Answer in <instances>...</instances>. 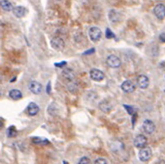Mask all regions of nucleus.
Returning a JSON list of instances; mask_svg holds the SVG:
<instances>
[{"label":"nucleus","mask_w":165,"mask_h":164,"mask_svg":"<svg viewBox=\"0 0 165 164\" xmlns=\"http://www.w3.org/2000/svg\"><path fill=\"white\" fill-rule=\"evenodd\" d=\"M152 157V150L149 147H144L140 149L138 153V158L139 160L143 162L148 161Z\"/></svg>","instance_id":"nucleus-1"},{"label":"nucleus","mask_w":165,"mask_h":164,"mask_svg":"<svg viewBox=\"0 0 165 164\" xmlns=\"http://www.w3.org/2000/svg\"><path fill=\"white\" fill-rule=\"evenodd\" d=\"M88 35L90 37V40L93 42H98L100 40L101 36H102V32L98 27H91L88 31Z\"/></svg>","instance_id":"nucleus-2"},{"label":"nucleus","mask_w":165,"mask_h":164,"mask_svg":"<svg viewBox=\"0 0 165 164\" xmlns=\"http://www.w3.org/2000/svg\"><path fill=\"white\" fill-rule=\"evenodd\" d=\"M106 62H107V65L112 69L119 68L121 66V64H122V61H121L120 58L115 55H110L107 58Z\"/></svg>","instance_id":"nucleus-3"},{"label":"nucleus","mask_w":165,"mask_h":164,"mask_svg":"<svg viewBox=\"0 0 165 164\" xmlns=\"http://www.w3.org/2000/svg\"><path fill=\"white\" fill-rule=\"evenodd\" d=\"M153 13L156 16L157 19H159L160 21H162L165 19V5L160 3V4H157L154 9H153Z\"/></svg>","instance_id":"nucleus-4"},{"label":"nucleus","mask_w":165,"mask_h":164,"mask_svg":"<svg viewBox=\"0 0 165 164\" xmlns=\"http://www.w3.org/2000/svg\"><path fill=\"white\" fill-rule=\"evenodd\" d=\"M142 129L146 134L152 135L155 132L156 126L155 123L152 121H150V120H145L142 123Z\"/></svg>","instance_id":"nucleus-5"},{"label":"nucleus","mask_w":165,"mask_h":164,"mask_svg":"<svg viewBox=\"0 0 165 164\" xmlns=\"http://www.w3.org/2000/svg\"><path fill=\"white\" fill-rule=\"evenodd\" d=\"M90 75V78L93 81H96V82H100L104 80L105 78V74L102 71L98 70V69H92L89 72Z\"/></svg>","instance_id":"nucleus-6"},{"label":"nucleus","mask_w":165,"mask_h":164,"mask_svg":"<svg viewBox=\"0 0 165 164\" xmlns=\"http://www.w3.org/2000/svg\"><path fill=\"white\" fill-rule=\"evenodd\" d=\"M148 139L144 135H138L135 137L134 139V146L136 148H142L147 146Z\"/></svg>","instance_id":"nucleus-7"},{"label":"nucleus","mask_w":165,"mask_h":164,"mask_svg":"<svg viewBox=\"0 0 165 164\" xmlns=\"http://www.w3.org/2000/svg\"><path fill=\"white\" fill-rule=\"evenodd\" d=\"M121 89H122L124 93L130 94V93H133L136 90V85L132 81L126 80V81L123 82L122 85H121Z\"/></svg>","instance_id":"nucleus-8"},{"label":"nucleus","mask_w":165,"mask_h":164,"mask_svg":"<svg viewBox=\"0 0 165 164\" xmlns=\"http://www.w3.org/2000/svg\"><path fill=\"white\" fill-rule=\"evenodd\" d=\"M137 82V85L138 87H140L141 89H146V88H148L149 85V79L147 75L145 74H140L136 79Z\"/></svg>","instance_id":"nucleus-9"},{"label":"nucleus","mask_w":165,"mask_h":164,"mask_svg":"<svg viewBox=\"0 0 165 164\" xmlns=\"http://www.w3.org/2000/svg\"><path fill=\"white\" fill-rule=\"evenodd\" d=\"M62 77L64 78L66 81L68 82H72L75 77H76V73L75 72L72 70V69H70V68H64L62 71Z\"/></svg>","instance_id":"nucleus-10"},{"label":"nucleus","mask_w":165,"mask_h":164,"mask_svg":"<svg viewBox=\"0 0 165 164\" xmlns=\"http://www.w3.org/2000/svg\"><path fill=\"white\" fill-rule=\"evenodd\" d=\"M28 88H29V90L34 95H39L42 92V85L40 83H38V82H36V81L30 82Z\"/></svg>","instance_id":"nucleus-11"},{"label":"nucleus","mask_w":165,"mask_h":164,"mask_svg":"<svg viewBox=\"0 0 165 164\" xmlns=\"http://www.w3.org/2000/svg\"><path fill=\"white\" fill-rule=\"evenodd\" d=\"M109 20L112 23L119 22V21H121V20H122V15H121L119 11H117L115 9H110L109 12Z\"/></svg>","instance_id":"nucleus-12"},{"label":"nucleus","mask_w":165,"mask_h":164,"mask_svg":"<svg viewBox=\"0 0 165 164\" xmlns=\"http://www.w3.org/2000/svg\"><path fill=\"white\" fill-rule=\"evenodd\" d=\"M12 12H13V14L16 18L21 19V18H23L25 15H26L27 10L24 7H22V6H17V7L13 8Z\"/></svg>","instance_id":"nucleus-13"},{"label":"nucleus","mask_w":165,"mask_h":164,"mask_svg":"<svg viewBox=\"0 0 165 164\" xmlns=\"http://www.w3.org/2000/svg\"><path fill=\"white\" fill-rule=\"evenodd\" d=\"M51 47L56 49V50H60L62 49L63 47H64V41H63V39L60 38V37H55V38H53L51 40Z\"/></svg>","instance_id":"nucleus-14"},{"label":"nucleus","mask_w":165,"mask_h":164,"mask_svg":"<svg viewBox=\"0 0 165 164\" xmlns=\"http://www.w3.org/2000/svg\"><path fill=\"white\" fill-rule=\"evenodd\" d=\"M39 107L34 102H31L27 107V113L30 116H35L39 112Z\"/></svg>","instance_id":"nucleus-15"},{"label":"nucleus","mask_w":165,"mask_h":164,"mask_svg":"<svg viewBox=\"0 0 165 164\" xmlns=\"http://www.w3.org/2000/svg\"><path fill=\"white\" fill-rule=\"evenodd\" d=\"M9 96L13 100H19L22 97V93L18 89H12L9 92Z\"/></svg>","instance_id":"nucleus-16"},{"label":"nucleus","mask_w":165,"mask_h":164,"mask_svg":"<svg viewBox=\"0 0 165 164\" xmlns=\"http://www.w3.org/2000/svg\"><path fill=\"white\" fill-rule=\"evenodd\" d=\"M32 141H33V143L36 144V145H41V146H47V145H48L50 142L48 139H47V138H44V137H38V136H34L32 138Z\"/></svg>","instance_id":"nucleus-17"},{"label":"nucleus","mask_w":165,"mask_h":164,"mask_svg":"<svg viewBox=\"0 0 165 164\" xmlns=\"http://www.w3.org/2000/svg\"><path fill=\"white\" fill-rule=\"evenodd\" d=\"M0 6H1L2 9L5 10V11L13 10V6H12V4L9 1V0H1V2H0Z\"/></svg>","instance_id":"nucleus-18"},{"label":"nucleus","mask_w":165,"mask_h":164,"mask_svg":"<svg viewBox=\"0 0 165 164\" xmlns=\"http://www.w3.org/2000/svg\"><path fill=\"white\" fill-rule=\"evenodd\" d=\"M99 109L103 112L108 113V112H110L111 110V106H110V104L108 103L107 100H103V101L99 104Z\"/></svg>","instance_id":"nucleus-19"},{"label":"nucleus","mask_w":165,"mask_h":164,"mask_svg":"<svg viewBox=\"0 0 165 164\" xmlns=\"http://www.w3.org/2000/svg\"><path fill=\"white\" fill-rule=\"evenodd\" d=\"M17 135H18V131H17V129H16V127H15L14 125H11L10 127L8 128V130H7V135H8V137L13 138V137H16Z\"/></svg>","instance_id":"nucleus-20"},{"label":"nucleus","mask_w":165,"mask_h":164,"mask_svg":"<svg viewBox=\"0 0 165 164\" xmlns=\"http://www.w3.org/2000/svg\"><path fill=\"white\" fill-rule=\"evenodd\" d=\"M123 108L127 110V112H128V114H130V115H134L135 113H136V110H135V109L133 108L132 106H127V105H123Z\"/></svg>","instance_id":"nucleus-21"},{"label":"nucleus","mask_w":165,"mask_h":164,"mask_svg":"<svg viewBox=\"0 0 165 164\" xmlns=\"http://www.w3.org/2000/svg\"><path fill=\"white\" fill-rule=\"evenodd\" d=\"M106 37L108 39H111V38H114V37H115V34L112 33L110 28L106 29Z\"/></svg>","instance_id":"nucleus-22"},{"label":"nucleus","mask_w":165,"mask_h":164,"mask_svg":"<svg viewBox=\"0 0 165 164\" xmlns=\"http://www.w3.org/2000/svg\"><path fill=\"white\" fill-rule=\"evenodd\" d=\"M77 164H90V159L88 157H82Z\"/></svg>","instance_id":"nucleus-23"},{"label":"nucleus","mask_w":165,"mask_h":164,"mask_svg":"<svg viewBox=\"0 0 165 164\" xmlns=\"http://www.w3.org/2000/svg\"><path fill=\"white\" fill-rule=\"evenodd\" d=\"M94 164H108V161L104 159V158H98L95 160Z\"/></svg>","instance_id":"nucleus-24"},{"label":"nucleus","mask_w":165,"mask_h":164,"mask_svg":"<svg viewBox=\"0 0 165 164\" xmlns=\"http://www.w3.org/2000/svg\"><path fill=\"white\" fill-rule=\"evenodd\" d=\"M66 64H67L66 61H61V62H60V63H55V66L58 67V68H63Z\"/></svg>","instance_id":"nucleus-25"},{"label":"nucleus","mask_w":165,"mask_h":164,"mask_svg":"<svg viewBox=\"0 0 165 164\" xmlns=\"http://www.w3.org/2000/svg\"><path fill=\"white\" fill-rule=\"evenodd\" d=\"M159 38H160V41H161V42L165 43V33L160 34V37H159Z\"/></svg>","instance_id":"nucleus-26"},{"label":"nucleus","mask_w":165,"mask_h":164,"mask_svg":"<svg viewBox=\"0 0 165 164\" xmlns=\"http://www.w3.org/2000/svg\"><path fill=\"white\" fill-rule=\"evenodd\" d=\"M94 51H95V48H91V49H89V50H87L86 52H85L84 55H89V54H92V53H94Z\"/></svg>","instance_id":"nucleus-27"},{"label":"nucleus","mask_w":165,"mask_h":164,"mask_svg":"<svg viewBox=\"0 0 165 164\" xmlns=\"http://www.w3.org/2000/svg\"><path fill=\"white\" fill-rule=\"evenodd\" d=\"M50 85H51V83H48V85H47V94H50Z\"/></svg>","instance_id":"nucleus-28"},{"label":"nucleus","mask_w":165,"mask_h":164,"mask_svg":"<svg viewBox=\"0 0 165 164\" xmlns=\"http://www.w3.org/2000/svg\"><path fill=\"white\" fill-rule=\"evenodd\" d=\"M159 164H165V160H161L159 162Z\"/></svg>","instance_id":"nucleus-29"},{"label":"nucleus","mask_w":165,"mask_h":164,"mask_svg":"<svg viewBox=\"0 0 165 164\" xmlns=\"http://www.w3.org/2000/svg\"><path fill=\"white\" fill-rule=\"evenodd\" d=\"M1 127H3V119L1 118Z\"/></svg>","instance_id":"nucleus-30"},{"label":"nucleus","mask_w":165,"mask_h":164,"mask_svg":"<svg viewBox=\"0 0 165 164\" xmlns=\"http://www.w3.org/2000/svg\"><path fill=\"white\" fill-rule=\"evenodd\" d=\"M63 164H68V162L66 160H63Z\"/></svg>","instance_id":"nucleus-31"},{"label":"nucleus","mask_w":165,"mask_h":164,"mask_svg":"<svg viewBox=\"0 0 165 164\" xmlns=\"http://www.w3.org/2000/svg\"><path fill=\"white\" fill-rule=\"evenodd\" d=\"M58 1H60V0H58Z\"/></svg>","instance_id":"nucleus-32"}]
</instances>
